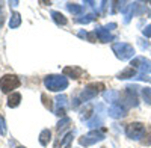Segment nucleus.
I'll use <instances>...</instances> for the list:
<instances>
[{
    "mask_svg": "<svg viewBox=\"0 0 151 148\" xmlns=\"http://www.w3.org/2000/svg\"><path fill=\"white\" fill-rule=\"evenodd\" d=\"M0 134H6V122H5V119L0 116Z\"/></svg>",
    "mask_w": 151,
    "mask_h": 148,
    "instance_id": "obj_29",
    "label": "nucleus"
},
{
    "mask_svg": "<svg viewBox=\"0 0 151 148\" xmlns=\"http://www.w3.org/2000/svg\"><path fill=\"white\" fill-rule=\"evenodd\" d=\"M73 136H74V131H70L67 136L64 138V139H59V141H56V144H55V148H59V147H62L64 144H70L71 141H73Z\"/></svg>",
    "mask_w": 151,
    "mask_h": 148,
    "instance_id": "obj_24",
    "label": "nucleus"
},
{
    "mask_svg": "<svg viewBox=\"0 0 151 148\" xmlns=\"http://www.w3.org/2000/svg\"><path fill=\"white\" fill-rule=\"evenodd\" d=\"M103 97H104V100H106V101H110V103L113 104V103H116V101H118L119 94H118L116 91H113V89H109V91H104V92H103Z\"/></svg>",
    "mask_w": 151,
    "mask_h": 148,
    "instance_id": "obj_17",
    "label": "nucleus"
},
{
    "mask_svg": "<svg viewBox=\"0 0 151 148\" xmlns=\"http://www.w3.org/2000/svg\"><path fill=\"white\" fill-rule=\"evenodd\" d=\"M150 5H151V2H150Z\"/></svg>",
    "mask_w": 151,
    "mask_h": 148,
    "instance_id": "obj_39",
    "label": "nucleus"
},
{
    "mask_svg": "<svg viewBox=\"0 0 151 148\" xmlns=\"http://www.w3.org/2000/svg\"><path fill=\"white\" fill-rule=\"evenodd\" d=\"M144 145H151V129H148L144 134V139L141 141Z\"/></svg>",
    "mask_w": 151,
    "mask_h": 148,
    "instance_id": "obj_27",
    "label": "nucleus"
},
{
    "mask_svg": "<svg viewBox=\"0 0 151 148\" xmlns=\"http://www.w3.org/2000/svg\"><path fill=\"white\" fill-rule=\"evenodd\" d=\"M68 124H71V119L68 118V116H64L62 118V121H59L58 122V126H56V130L60 133V130H64V129H67L68 127Z\"/></svg>",
    "mask_w": 151,
    "mask_h": 148,
    "instance_id": "obj_26",
    "label": "nucleus"
},
{
    "mask_svg": "<svg viewBox=\"0 0 151 148\" xmlns=\"http://www.w3.org/2000/svg\"><path fill=\"white\" fill-rule=\"evenodd\" d=\"M137 6H139L137 3H129L127 9H125V12H124V23H125V24L130 23V20H132V17L134 15V12H136V8H137Z\"/></svg>",
    "mask_w": 151,
    "mask_h": 148,
    "instance_id": "obj_14",
    "label": "nucleus"
},
{
    "mask_svg": "<svg viewBox=\"0 0 151 148\" xmlns=\"http://www.w3.org/2000/svg\"><path fill=\"white\" fill-rule=\"evenodd\" d=\"M92 110H94V107H92L91 104H88V106H86V109L82 112L80 118H82L83 121H86V122H88V121L91 119V116H92Z\"/></svg>",
    "mask_w": 151,
    "mask_h": 148,
    "instance_id": "obj_25",
    "label": "nucleus"
},
{
    "mask_svg": "<svg viewBox=\"0 0 151 148\" xmlns=\"http://www.w3.org/2000/svg\"><path fill=\"white\" fill-rule=\"evenodd\" d=\"M97 12H92V14H86L85 17H77L76 18V23H79V24H88V23H91L97 18Z\"/></svg>",
    "mask_w": 151,
    "mask_h": 148,
    "instance_id": "obj_21",
    "label": "nucleus"
},
{
    "mask_svg": "<svg viewBox=\"0 0 151 148\" xmlns=\"http://www.w3.org/2000/svg\"><path fill=\"white\" fill-rule=\"evenodd\" d=\"M141 94H142V98L147 104L151 106V88L150 86H145V88H141Z\"/></svg>",
    "mask_w": 151,
    "mask_h": 148,
    "instance_id": "obj_23",
    "label": "nucleus"
},
{
    "mask_svg": "<svg viewBox=\"0 0 151 148\" xmlns=\"http://www.w3.org/2000/svg\"><path fill=\"white\" fill-rule=\"evenodd\" d=\"M101 89H104V85L103 83H89L80 92L79 100L80 101H91V100H94V98L98 95V92L101 91Z\"/></svg>",
    "mask_w": 151,
    "mask_h": 148,
    "instance_id": "obj_4",
    "label": "nucleus"
},
{
    "mask_svg": "<svg viewBox=\"0 0 151 148\" xmlns=\"http://www.w3.org/2000/svg\"><path fill=\"white\" fill-rule=\"evenodd\" d=\"M65 148H70V144H67V147H65Z\"/></svg>",
    "mask_w": 151,
    "mask_h": 148,
    "instance_id": "obj_36",
    "label": "nucleus"
},
{
    "mask_svg": "<svg viewBox=\"0 0 151 148\" xmlns=\"http://www.w3.org/2000/svg\"><path fill=\"white\" fill-rule=\"evenodd\" d=\"M77 35L80 36V38H86V36H88V32H85V30H80Z\"/></svg>",
    "mask_w": 151,
    "mask_h": 148,
    "instance_id": "obj_33",
    "label": "nucleus"
},
{
    "mask_svg": "<svg viewBox=\"0 0 151 148\" xmlns=\"http://www.w3.org/2000/svg\"><path fill=\"white\" fill-rule=\"evenodd\" d=\"M116 27V23H110V24H107V26H97L95 27V35H97V38L101 41V42H109V41H113L115 40V36L113 35H110V30L112 29H115Z\"/></svg>",
    "mask_w": 151,
    "mask_h": 148,
    "instance_id": "obj_7",
    "label": "nucleus"
},
{
    "mask_svg": "<svg viewBox=\"0 0 151 148\" xmlns=\"http://www.w3.org/2000/svg\"><path fill=\"white\" fill-rule=\"evenodd\" d=\"M95 36H97V35H95V32H91V33H88L86 40L89 41V42H95V41H97V40H95Z\"/></svg>",
    "mask_w": 151,
    "mask_h": 148,
    "instance_id": "obj_31",
    "label": "nucleus"
},
{
    "mask_svg": "<svg viewBox=\"0 0 151 148\" xmlns=\"http://www.w3.org/2000/svg\"><path fill=\"white\" fill-rule=\"evenodd\" d=\"M50 139H52V131H50L48 129H44L41 133H40V144L42 147H47Z\"/></svg>",
    "mask_w": 151,
    "mask_h": 148,
    "instance_id": "obj_16",
    "label": "nucleus"
},
{
    "mask_svg": "<svg viewBox=\"0 0 151 148\" xmlns=\"http://www.w3.org/2000/svg\"><path fill=\"white\" fill-rule=\"evenodd\" d=\"M101 148H106V147H101Z\"/></svg>",
    "mask_w": 151,
    "mask_h": 148,
    "instance_id": "obj_38",
    "label": "nucleus"
},
{
    "mask_svg": "<svg viewBox=\"0 0 151 148\" xmlns=\"http://www.w3.org/2000/svg\"><path fill=\"white\" fill-rule=\"evenodd\" d=\"M107 114L110 118H115V119H119V118H124L125 115H127V109H125L122 104L119 103H113L109 106V110Z\"/></svg>",
    "mask_w": 151,
    "mask_h": 148,
    "instance_id": "obj_10",
    "label": "nucleus"
},
{
    "mask_svg": "<svg viewBox=\"0 0 151 148\" xmlns=\"http://www.w3.org/2000/svg\"><path fill=\"white\" fill-rule=\"evenodd\" d=\"M142 33H144L145 38H150V36H151V24H148V26L142 30Z\"/></svg>",
    "mask_w": 151,
    "mask_h": 148,
    "instance_id": "obj_30",
    "label": "nucleus"
},
{
    "mask_svg": "<svg viewBox=\"0 0 151 148\" xmlns=\"http://www.w3.org/2000/svg\"><path fill=\"white\" fill-rule=\"evenodd\" d=\"M67 9L71 12L73 15H80L83 12V6H80L77 3H67Z\"/></svg>",
    "mask_w": 151,
    "mask_h": 148,
    "instance_id": "obj_22",
    "label": "nucleus"
},
{
    "mask_svg": "<svg viewBox=\"0 0 151 148\" xmlns=\"http://www.w3.org/2000/svg\"><path fill=\"white\" fill-rule=\"evenodd\" d=\"M20 85H21L20 79L14 74H5L3 77H0V89L5 94L12 92V89H17Z\"/></svg>",
    "mask_w": 151,
    "mask_h": 148,
    "instance_id": "obj_3",
    "label": "nucleus"
},
{
    "mask_svg": "<svg viewBox=\"0 0 151 148\" xmlns=\"http://www.w3.org/2000/svg\"><path fill=\"white\" fill-rule=\"evenodd\" d=\"M41 98H42V101H44V106H45L47 109H53L52 103H50L52 100H50V98H47V95H45V94H42V95H41Z\"/></svg>",
    "mask_w": 151,
    "mask_h": 148,
    "instance_id": "obj_28",
    "label": "nucleus"
},
{
    "mask_svg": "<svg viewBox=\"0 0 151 148\" xmlns=\"http://www.w3.org/2000/svg\"><path fill=\"white\" fill-rule=\"evenodd\" d=\"M44 86L48 91H64L68 88V79L65 76H58V74H48L44 77Z\"/></svg>",
    "mask_w": 151,
    "mask_h": 148,
    "instance_id": "obj_1",
    "label": "nucleus"
},
{
    "mask_svg": "<svg viewBox=\"0 0 151 148\" xmlns=\"http://www.w3.org/2000/svg\"><path fill=\"white\" fill-rule=\"evenodd\" d=\"M0 12H2V5H0Z\"/></svg>",
    "mask_w": 151,
    "mask_h": 148,
    "instance_id": "obj_37",
    "label": "nucleus"
},
{
    "mask_svg": "<svg viewBox=\"0 0 151 148\" xmlns=\"http://www.w3.org/2000/svg\"><path fill=\"white\" fill-rule=\"evenodd\" d=\"M104 106L101 107V110H100V114H97L95 112V115L86 122V126L89 127V129H94V127H98V126H101L103 124V121H104Z\"/></svg>",
    "mask_w": 151,
    "mask_h": 148,
    "instance_id": "obj_12",
    "label": "nucleus"
},
{
    "mask_svg": "<svg viewBox=\"0 0 151 148\" xmlns=\"http://www.w3.org/2000/svg\"><path fill=\"white\" fill-rule=\"evenodd\" d=\"M134 79H136V80H148V82H151V77H147V76H142V74H139V76H136Z\"/></svg>",
    "mask_w": 151,
    "mask_h": 148,
    "instance_id": "obj_32",
    "label": "nucleus"
},
{
    "mask_svg": "<svg viewBox=\"0 0 151 148\" xmlns=\"http://www.w3.org/2000/svg\"><path fill=\"white\" fill-rule=\"evenodd\" d=\"M3 21H5V20H3V17H2V15H0V27H2V26H3Z\"/></svg>",
    "mask_w": 151,
    "mask_h": 148,
    "instance_id": "obj_34",
    "label": "nucleus"
},
{
    "mask_svg": "<svg viewBox=\"0 0 151 148\" xmlns=\"http://www.w3.org/2000/svg\"><path fill=\"white\" fill-rule=\"evenodd\" d=\"M20 24H21V15L18 14V12H12L11 20H9V27L11 29H17Z\"/></svg>",
    "mask_w": 151,
    "mask_h": 148,
    "instance_id": "obj_20",
    "label": "nucleus"
},
{
    "mask_svg": "<svg viewBox=\"0 0 151 148\" xmlns=\"http://www.w3.org/2000/svg\"><path fill=\"white\" fill-rule=\"evenodd\" d=\"M17 148H24V147H21V145H18V147H17Z\"/></svg>",
    "mask_w": 151,
    "mask_h": 148,
    "instance_id": "obj_35",
    "label": "nucleus"
},
{
    "mask_svg": "<svg viewBox=\"0 0 151 148\" xmlns=\"http://www.w3.org/2000/svg\"><path fill=\"white\" fill-rule=\"evenodd\" d=\"M130 65H132V68H137V70H139L142 76H147L148 73H151V60L147 59V57H142V56L134 57V59H132Z\"/></svg>",
    "mask_w": 151,
    "mask_h": 148,
    "instance_id": "obj_8",
    "label": "nucleus"
},
{
    "mask_svg": "<svg viewBox=\"0 0 151 148\" xmlns=\"http://www.w3.org/2000/svg\"><path fill=\"white\" fill-rule=\"evenodd\" d=\"M104 139V134L103 131H100V130H91L88 134H85V136H82L79 139V144L82 147H91L97 142H101Z\"/></svg>",
    "mask_w": 151,
    "mask_h": 148,
    "instance_id": "obj_6",
    "label": "nucleus"
},
{
    "mask_svg": "<svg viewBox=\"0 0 151 148\" xmlns=\"http://www.w3.org/2000/svg\"><path fill=\"white\" fill-rule=\"evenodd\" d=\"M62 73H64V76H67V77L79 79V77H82L83 70H82V68H79V67H65Z\"/></svg>",
    "mask_w": 151,
    "mask_h": 148,
    "instance_id": "obj_13",
    "label": "nucleus"
},
{
    "mask_svg": "<svg viewBox=\"0 0 151 148\" xmlns=\"http://www.w3.org/2000/svg\"><path fill=\"white\" fill-rule=\"evenodd\" d=\"M112 52L115 53V56L121 60H127L132 59L134 56V48L133 45L127 44V42H115L112 44Z\"/></svg>",
    "mask_w": 151,
    "mask_h": 148,
    "instance_id": "obj_2",
    "label": "nucleus"
},
{
    "mask_svg": "<svg viewBox=\"0 0 151 148\" xmlns=\"http://www.w3.org/2000/svg\"><path fill=\"white\" fill-rule=\"evenodd\" d=\"M137 89H141V88H137L134 85L125 86V100L129 101V106H132V107H136L139 104V100H137Z\"/></svg>",
    "mask_w": 151,
    "mask_h": 148,
    "instance_id": "obj_9",
    "label": "nucleus"
},
{
    "mask_svg": "<svg viewBox=\"0 0 151 148\" xmlns=\"http://www.w3.org/2000/svg\"><path fill=\"white\" fill-rule=\"evenodd\" d=\"M56 109H55V112H56V115H59V116H64L65 115V109H67V106H68V97L67 95H58L56 97Z\"/></svg>",
    "mask_w": 151,
    "mask_h": 148,
    "instance_id": "obj_11",
    "label": "nucleus"
},
{
    "mask_svg": "<svg viewBox=\"0 0 151 148\" xmlns=\"http://www.w3.org/2000/svg\"><path fill=\"white\" fill-rule=\"evenodd\" d=\"M52 18H53V21L56 23V24H62V26H64V24H67V17L64 15V14H60L59 11H52Z\"/></svg>",
    "mask_w": 151,
    "mask_h": 148,
    "instance_id": "obj_19",
    "label": "nucleus"
},
{
    "mask_svg": "<svg viewBox=\"0 0 151 148\" xmlns=\"http://www.w3.org/2000/svg\"><path fill=\"white\" fill-rule=\"evenodd\" d=\"M147 129L142 122H130V124L125 127V134L127 138L133 139V141H139L141 138H144Z\"/></svg>",
    "mask_w": 151,
    "mask_h": 148,
    "instance_id": "obj_5",
    "label": "nucleus"
},
{
    "mask_svg": "<svg viewBox=\"0 0 151 148\" xmlns=\"http://www.w3.org/2000/svg\"><path fill=\"white\" fill-rule=\"evenodd\" d=\"M20 101H21V94L12 92V94L9 95V98H8V106H9V107H17V106L20 104Z\"/></svg>",
    "mask_w": 151,
    "mask_h": 148,
    "instance_id": "obj_18",
    "label": "nucleus"
},
{
    "mask_svg": "<svg viewBox=\"0 0 151 148\" xmlns=\"http://www.w3.org/2000/svg\"><path fill=\"white\" fill-rule=\"evenodd\" d=\"M136 77V71H134V68H125L124 71H121L119 74H118V79L119 80H125V79H134Z\"/></svg>",
    "mask_w": 151,
    "mask_h": 148,
    "instance_id": "obj_15",
    "label": "nucleus"
}]
</instances>
